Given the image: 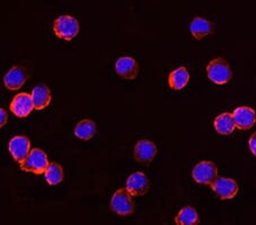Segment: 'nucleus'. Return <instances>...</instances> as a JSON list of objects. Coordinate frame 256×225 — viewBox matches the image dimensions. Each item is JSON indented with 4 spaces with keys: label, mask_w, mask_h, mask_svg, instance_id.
Returning <instances> with one entry per match:
<instances>
[{
    "label": "nucleus",
    "mask_w": 256,
    "mask_h": 225,
    "mask_svg": "<svg viewBox=\"0 0 256 225\" xmlns=\"http://www.w3.org/2000/svg\"><path fill=\"white\" fill-rule=\"evenodd\" d=\"M52 31L57 38L65 41H71L79 34L80 24L73 16L60 15L54 20Z\"/></svg>",
    "instance_id": "f257e3e1"
},
{
    "label": "nucleus",
    "mask_w": 256,
    "mask_h": 225,
    "mask_svg": "<svg viewBox=\"0 0 256 225\" xmlns=\"http://www.w3.org/2000/svg\"><path fill=\"white\" fill-rule=\"evenodd\" d=\"M48 165L49 161L47 154L39 148L31 149L26 158L22 163H20V170L23 172L36 175H42L46 172Z\"/></svg>",
    "instance_id": "f03ea898"
},
{
    "label": "nucleus",
    "mask_w": 256,
    "mask_h": 225,
    "mask_svg": "<svg viewBox=\"0 0 256 225\" xmlns=\"http://www.w3.org/2000/svg\"><path fill=\"white\" fill-rule=\"evenodd\" d=\"M208 79L213 83L222 85L226 84L232 77V71L228 61L224 58H216L210 60L206 67Z\"/></svg>",
    "instance_id": "7ed1b4c3"
},
{
    "label": "nucleus",
    "mask_w": 256,
    "mask_h": 225,
    "mask_svg": "<svg viewBox=\"0 0 256 225\" xmlns=\"http://www.w3.org/2000/svg\"><path fill=\"white\" fill-rule=\"evenodd\" d=\"M132 196L126 188H121L115 191L110 199V210L120 216H129L134 212V203Z\"/></svg>",
    "instance_id": "20e7f679"
},
{
    "label": "nucleus",
    "mask_w": 256,
    "mask_h": 225,
    "mask_svg": "<svg viewBox=\"0 0 256 225\" xmlns=\"http://www.w3.org/2000/svg\"><path fill=\"white\" fill-rule=\"evenodd\" d=\"M192 177L197 183L210 186V183L218 178V167L210 161L200 162L194 167Z\"/></svg>",
    "instance_id": "39448f33"
},
{
    "label": "nucleus",
    "mask_w": 256,
    "mask_h": 225,
    "mask_svg": "<svg viewBox=\"0 0 256 225\" xmlns=\"http://www.w3.org/2000/svg\"><path fill=\"white\" fill-rule=\"evenodd\" d=\"M210 188L222 200L234 198L239 191L238 183L234 179L229 178H216L210 183Z\"/></svg>",
    "instance_id": "423d86ee"
},
{
    "label": "nucleus",
    "mask_w": 256,
    "mask_h": 225,
    "mask_svg": "<svg viewBox=\"0 0 256 225\" xmlns=\"http://www.w3.org/2000/svg\"><path fill=\"white\" fill-rule=\"evenodd\" d=\"M8 151L15 162L22 163L31 151V141L28 137L16 136L8 143Z\"/></svg>",
    "instance_id": "0eeeda50"
},
{
    "label": "nucleus",
    "mask_w": 256,
    "mask_h": 225,
    "mask_svg": "<svg viewBox=\"0 0 256 225\" xmlns=\"http://www.w3.org/2000/svg\"><path fill=\"white\" fill-rule=\"evenodd\" d=\"M10 109L16 117H28L32 113V110L34 109L31 95H28V93L26 92L16 95L13 98V100L10 101Z\"/></svg>",
    "instance_id": "6e6552de"
},
{
    "label": "nucleus",
    "mask_w": 256,
    "mask_h": 225,
    "mask_svg": "<svg viewBox=\"0 0 256 225\" xmlns=\"http://www.w3.org/2000/svg\"><path fill=\"white\" fill-rule=\"evenodd\" d=\"M115 71L122 79L134 80L139 73L138 61L132 57H120L115 63Z\"/></svg>",
    "instance_id": "1a4fd4ad"
},
{
    "label": "nucleus",
    "mask_w": 256,
    "mask_h": 225,
    "mask_svg": "<svg viewBox=\"0 0 256 225\" xmlns=\"http://www.w3.org/2000/svg\"><path fill=\"white\" fill-rule=\"evenodd\" d=\"M126 188L134 197H140L150 190V181L142 172H136L128 178Z\"/></svg>",
    "instance_id": "9d476101"
},
{
    "label": "nucleus",
    "mask_w": 256,
    "mask_h": 225,
    "mask_svg": "<svg viewBox=\"0 0 256 225\" xmlns=\"http://www.w3.org/2000/svg\"><path fill=\"white\" fill-rule=\"evenodd\" d=\"M236 128L242 131H246L253 128L256 123V112L247 106H242L234 110L232 113Z\"/></svg>",
    "instance_id": "9b49d317"
},
{
    "label": "nucleus",
    "mask_w": 256,
    "mask_h": 225,
    "mask_svg": "<svg viewBox=\"0 0 256 225\" xmlns=\"http://www.w3.org/2000/svg\"><path fill=\"white\" fill-rule=\"evenodd\" d=\"M158 154V147L150 140H140L136 143L134 149V156L136 161L148 164L155 158Z\"/></svg>",
    "instance_id": "f8f14e48"
},
{
    "label": "nucleus",
    "mask_w": 256,
    "mask_h": 225,
    "mask_svg": "<svg viewBox=\"0 0 256 225\" xmlns=\"http://www.w3.org/2000/svg\"><path fill=\"white\" fill-rule=\"evenodd\" d=\"M26 69L20 66H14L8 71L4 76V84L10 91H16L23 87L26 81Z\"/></svg>",
    "instance_id": "ddd939ff"
},
{
    "label": "nucleus",
    "mask_w": 256,
    "mask_h": 225,
    "mask_svg": "<svg viewBox=\"0 0 256 225\" xmlns=\"http://www.w3.org/2000/svg\"><path fill=\"white\" fill-rule=\"evenodd\" d=\"M33 106L36 110H42L47 108L52 102V92L47 85L40 84L33 88L31 92Z\"/></svg>",
    "instance_id": "4468645a"
},
{
    "label": "nucleus",
    "mask_w": 256,
    "mask_h": 225,
    "mask_svg": "<svg viewBox=\"0 0 256 225\" xmlns=\"http://www.w3.org/2000/svg\"><path fill=\"white\" fill-rule=\"evenodd\" d=\"M192 35L196 40H202L205 36L210 34L214 30L213 24L210 20L202 18V17H195L190 22V26H189Z\"/></svg>",
    "instance_id": "2eb2a0df"
},
{
    "label": "nucleus",
    "mask_w": 256,
    "mask_h": 225,
    "mask_svg": "<svg viewBox=\"0 0 256 225\" xmlns=\"http://www.w3.org/2000/svg\"><path fill=\"white\" fill-rule=\"evenodd\" d=\"M189 79H190V75H189L188 69L180 66L168 74V87L172 90H182L188 84Z\"/></svg>",
    "instance_id": "dca6fc26"
},
{
    "label": "nucleus",
    "mask_w": 256,
    "mask_h": 225,
    "mask_svg": "<svg viewBox=\"0 0 256 225\" xmlns=\"http://www.w3.org/2000/svg\"><path fill=\"white\" fill-rule=\"evenodd\" d=\"M214 129L218 134L229 136L236 129V123L234 120V115L230 113H224L216 116L214 120Z\"/></svg>",
    "instance_id": "f3484780"
},
{
    "label": "nucleus",
    "mask_w": 256,
    "mask_h": 225,
    "mask_svg": "<svg viewBox=\"0 0 256 225\" xmlns=\"http://www.w3.org/2000/svg\"><path fill=\"white\" fill-rule=\"evenodd\" d=\"M97 132V126L92 120H82L78 122L74 128V136L82 141H88L94 137Z\"/></svg>",
    "instance_id": "a211bd4d"
},
{
    "label": "nucleus",
    "mask_w": 256,
    "mask_h": 225,
    "mask_svg": "<svg viewBox=\"0 0 256 225\" xmlns=\"http://www.w3.org/2000/svg\"><path fill=\"white\" fill-rule=\"evenodd\" d=\"M174 222L178 225H195L200 223V216L195 208L187 206L178 213Z\"/></svg>",
    "instance_id": "6ab92c4d"
},
{
    "label": "nucleus",
    "mask_w": 256,
    "mask_h": 225,
    "mask_svg": "<svg viewBox=\"0 0 256 225\" xmlns=\"http://www.w3.org/2000/svg\"><path fill=\"white\" fill-rule=\"evenodd\" d=\"M46 182L49 186H57L64 179V172L58 163H49L46 172L44 173Z\"/></svg>",
    "instance_id": "aec40b11"
},
{
    "label": "nucleus",
    "mask_w": 256,
    "mask_h": 225,
    "mask_svg": "<svg viewBox=\"0 0 256 225\" xmlns=\"http://www.w3.org/2000/svg\"><path fill=\"white\" fill-rule=\"evenodd\" d=\"M248 146H250V150L252 151V154L256 157V132L253 133L248 140Z\"/></svg>",
    "instance_id": "412c9836"
},
{
    "label": "nucleus",
    "mask_w": 256,
    "mask_h": 225,
    "mask_svg": "<svg viewBox=\"0 0 256 225\" xmlns=\"http://www.w3.org/2000/svg\"><path fill=\"white\" fill-rule=\"evenodd\" d=\"M7 120H8V116H7L6 110L0 108V128H2V126L6 125Z\"/></svg>",
    "instance_id": "4be33fe9"
}]
</instances>
